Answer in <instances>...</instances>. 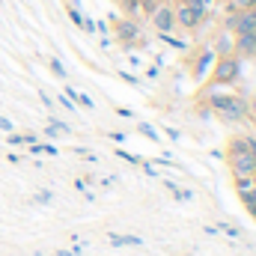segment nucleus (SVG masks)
Instances as JSON below:
<instances>
[{
	"label": "nucleus",
	"mask_w": 256,
	"mask_h": 256,
	"mask_svg": "<svg viewBox=\"0 0 256 256\" xmlns=\"http://www.w3.org/2000/svg\"><path fill=\"white\" fill-rule=\"evenodd\" d=\"M51 200H54V194L51 191H36L33 194V202H39V206H48Z\"/></svg>",
	"instance_id": "16"
},
{
	"label": "nucleus",
	"mask_w": 256,
	"mask_h": 256,
	"mask_svg": "<svg viewBox=\"0 0 256 256\" xmlns=\"http://www.w3.org/2000/svg\"><path fill=\"white\" fill-rule=\"evenodd\" d=\"M254 60H256V57H254Z\"/></svg>",
	"instance_id": "37"
},
{
	"label": "nucleus",
	"mask_w": 256,
	"mask_h": 256,
	"mask_svg": "<svg viewBox=\"0 0 256 256\" xmlns=\"http://www.w3.org/2000/svg\"><path fill=\"white\" fill-rule=\"evenodd\" d=\"M108 242H110L114 248H140V244H143L140 236H120V232H110Z\"/></svg>",
	"instance_id": "9"
},
{
	"label": "nucleus",
	"mask_w": 256,
	"mask_h": 256,
	"mask_svg": "<svg viewBox=\"0 0 256 256\" xmlns=\"http://www.w3.org/2000/svg\"><path fill=\"white\" fill-rule=\"evenodd\" d=\"M0 131H6V134H9V131H15V122H12V120H6V116H0Z\"/></svg>",
	"instance_id": "23"
},
{
	"label": "nucleus",
	"mask_w": 256,
	"mask_h": 256,
	"mask_svg": "<svg viewBox=\"0 0 256 256\" xmlns=\"http://www.w3.org/2000/svg\"><path fill=\"white\" fill-rule=\"evenodd\" d=\"M140 167H143V173H146V176H158L155 164H149V161H140Z\"/></svg>",
	"instance_id": "25"
},
{
	"label": "nucleus",
	"mask_w": 256,
	"mask_h": 256,
	"mask_svg": "<svg viewBox=\"0 0 256 256\" xmlns=\"http://www.w3.org/2000/svg\"><path fill=\"white\" fill-rule=\"evenodd\" d=\"M84 30H86V33H96V21H90V18H84Z\"/></svg>",
	"instance_id": "32"
},
{
	"label": "nucleus",
	"mask_w": 256,
	"mask_h": 256,
	"mask_svg": "<svg viewBox=\"0 0 256 256\" xmlns=\"http://www.w3.org/2000/svg\"><path fill=\"white\" fill-rule=\"evenodd\" d=\"M224 30H230V33H248V30H256V6L226 15V18H224Z\"/></svg>",
	"instance_id": "6"
},
{
	"label": "nucleus",
	"mask_w": 256,
	"mask_h": 256,
	"mask_svg": "<svg viewBox=\"0 0 256 256\" xmlns=\"http://www.w3.org/2000/svg\"><path fill=\"white\" fill-rule=\"evenodd\" d=\"M24 137V143L30 146V143H39V134H33V131H27V134H21Z\"/></svg>",
	"instance_id": "30"
},
{
	"label": "nucleus",
	"mask_w": 256,
	"mask_h": 256,
	"mask_svg": "<svg viewBox=\"0 0 256 256\" xmlns=\"http://www.w3.org/2000/svg\"><path fill=\"white\" fill-rule=\"evenodd\" d=\"M116 114H120V116H126V120H131V116H134V110H128V108H120Z\"/></svg>",
	"instance_id": "33"
},
{
	"label": "nucleus",
	"mask_w": 256,
	"mask_h": 256,
	"mask_svg": "<svg viewBox=\"0 0 256 256\" xmlns=\"http://www.w3.org/2000/svg\"><path fill=\"white\" fill-rule=\"evenodd\" d=\"M232 42H236V33H230V30H218V36L212 39V51L218 54V57H230L232 54Z\"/></svg>",
	"instance_id": "8"
},
{
	"label": "nucleus",
	"mask_w": 256,
	"mask_h": 256,
	"mask_svg": "<svg viewBox=\"0 0 256 256\" xmlns=\"http://www.w3.org/2000/svg\"><path fill=\"white\" fill-rule=\"evenodd\" d=\"M51 72H54V74H57V78H60V80H66V66L60 63V60H57V57H54V60H51Z\"/></svg>",
	"instance_id": "19"
},
{
	"label": "nucleus",
	"mask_w": 256,
	"mask_h": 256,
	"mask_svg": "<svg viewBox=\"0 0 256 256\" xmlns=\"http://www.w3.org/2000/svg\"><path fill=\"white\" fill-rule=\"evenodd\" d=\"M68 18H72V24H74V27H84V12H80L78 6H72V9H68Z\"/></svg>",
	"instance_id": "17"
},
{
	"label": "nucleus",
	"mask_w": 256,
	"mask_h": 256,
	"mask_svg": "<svg viewBox=\"0 0 256 256\" xmlns=\"http://www.w3.org/2000/svg\"><path fill=\"white\" fill-rule=\"evenodd\" d=\"M120 78H122V80H128L131 86H140V80H137L134 74H128V72H120Z\"/></svg>",
	"instance_id": "29"
},
{
	"label": "nucleus",
	"mask_w": 256,
	"mask_h": 256,
	"mask_svg": "<svg viewBox=\"0 0 256 256\" xmlns=\"http://www.w3.org/2000/svg\"><path fill=\"white\" fill-rule=\"evenodd\" d=\"M114 33H116V39H120L126 48H134V45L143 39L140 24H137L134 18H114Z\"/></svg>",
	"instance_id": "7"
},
{
	"label": "nucleus",
	"mask_w": 256,
	"mask_h": 256,
	"mask_svg": "<svg viewBox=\"0 0 256 256\" xmlns=\"http://www.w3.org/2000/svg\"><path fill=\"white\" fill-rule=\"evenodd\" d=\"M212 9L206 6H196V3H176V27L185 30V33H194L202 27V21H208Z\"/></svg>",
	"instance_id": "3"
},
{
	"label": "nucleus",
	"mask_w": 256,
	"mask_h": 256,
	"mask_svg": "<svg viewBox=\"0 0 256 256\" xmlns=\"http://www.w3.org/2000/svg\"><path fill=\"white\" fill-rule=\"evenodd\" d=\"M116 155H120L122 161H128V164H140V158H137V155H131V152H126V149H116Z\"/></svg>",
	"instance_id": "22"
},
{
	"label": "nucleus",
	"mask_w": 256,
	"mask_h": 256,
	"mask_svg": "<svg viewBox=\"0 0 256 256\" xmlns=\"http://www.w3.org/2000/svg\"><path fill=\"white\" fill-rule=\"evenodd\" d=\"M74 191L86 194V179H74Z\"/></svg>",
	"instance_id": "31"
},
{
	"label": "nucleus",
	"mask_w": 256,
	"mask_h": 256,
	"mask_svg": "<svg viewBox=\"0 0 256 256\" xmlns=\"http://www.w3.org/2000/svg\"><path fill=\"white\" fill-rule=\"evenodd\" d=\"M238 74H242V60L236 57V54H230V57H214V72H212V84L214 86H226V84H236L238 80Z\"/></svg>",
	"instance_id": "4"
},
{
	"label": "nucleus",
	"mask_w": 256,
	"mask_h": 256,
	"mask_svg": "<svg viewBox=\"0 0 256 256\" xmlns=\"http://www.w3.org/2000/svg\"><path fill=\"white\" fill-rule=\"evenodd\" d=\"M158 74H161V66H149V68H146V78H149V80H155Z\"/></svg>",
	"instance_id": "27"
},
{
	"label": "nucleus",
	"mask_w": 256,
	"mask_h": 256,
	"mask_svg": "<svg viewBox=\"0 0 256 256\" xmlns=\"http://www.w3.org/2000/svg\"><path fill=\"white\" fill-rule=\"evenodd\" d=\"M250 214H254V218H256V208H254V212H250Z\"/></svg>",
	"instance_id": "36"
},
{
	"label": "nucleus",
	"mask_w": 256,
	"mask_h": 256,
	"mask_svg": "<svg viewBox=\"0 0 256 256\" xmlns=\"http://www.w3.org/2000/svg\"><path fill=\"white\" fill-rule=\"evenodd\" d=\"M57 104H60V108H66V110H78V104H74L68 96H57Z\"/></svg>",
	"instance_id": "20"
},
{
	"label": "nucleus",
	"mask_w": 256,
	"mask_h": 256,
	"mask_svg": "<svg viewBox=\"0 0 256 256\" xmlns=\"http://www.w3.org/2000/svg\"><path fill=\"white\" fill-rule=\"evenodd\" d=\"M51 126H54V128H57V131H60V134H68V131H72V128H68V126H66V122H63V120H51Z\"/></svg>",
	"instance_id": "26"
},
{
	"label": "nucleus",
	"mask_w": 256,
	"mask_h": 256,
	"mask_svg": "<svg viewBox=\"0 0 256 256\" xmlns=\"http://www.w3.org/2000/svg\"><path fill=\"white\" fill-rule=\"evenodd\" d=\"M161 39H164V45H167V48H173V51H188V42H185L182 36H173V33H161Z\"/></svg>",
	"instance_id": "13"
},
{
	"label": "nucleus",
	"mask_w": 256,
	"mask_h": 256,
	"mask_svg": "<svg viewBox=\"0 0 256 256\" xmlns=\"http://www.w3.org/2000/svg\"><path fill=\"white\" fill-rule=\"evenodd\" d=\"M218 232H226L230 238H238V236H242V230L232 226V224H218Z\"/></svg>",
	"instance_id": "15"
},
{
	"label": "nucleus",
	"mask_w": 256,
	"mask_h": 256,
	"mask_svg": "<svg viewBox=\"0 0 256 256\" xmlns=\"http://www.w3.org/2000/svg\"><path fill=\"white\" fill-rule=\"evenodd\" d=\"M39 98H42V104H45V108H48V110H51V108H54V98H51V96H48V92H45V90H39Z\"/></svg>",
	"instance_id": "24"
},
{
	"label": "nucleus",
	"mask_w": 256,
	"mask_h": 256,
	"mask_svg": "<svg viewBox=\"0 0 256 256\" xmlns=\"http://www.w3.org/2000/svg\"><path fill=\"white\" fill-rule=\"evenodd\" d=\"M256 6V0H224V12L232 15V12H242V9H250Z\"/></svg>",
	"instance_id": "12"
},
{
	"label": "nucleus",
	"mask_w": 256,
	"mask_h": 256,
	"mask_svg": "<svg viewBox=\"0 0 256 256\" xmlns=\"http://www.w3.org/2000/svg\"><path fill=\"white\" fill-rule=\"evenodd\" d=\"M6 143H9V146H21V143H24V137H21L18 131H9V134H6Z\"/></svg>",
	"instance_id": "21"
},
{
	"label": "nucleus",
	"mask_w": 256,
	"mask_h": 256,
	"mask_svg": "<svg viewBox=\"0 0 256 256\" xmlns=\"http://www.w3.org/2000/svg\"><path fill=\"white\" fill-rule=\"evenodd\" d=\"M206 104L224 120V122H244L248 120V98L230 96V92H208Z\"/></svg>",
	"instance_id": "2"
},
{
	"label": "nucleus",
	"mask_w": 256,
	"mask_h": 256,
	"mask_svg": "<svg viewBox=\"0 0 256 256\" xmlns=\"http://www.w3.org/2000/svg\"><path fill=\"white\" fill-rule=\"evenodd\" d=\"M226 161L232 176H256V137L238 134L226 146Z\"/></svg>",
	"instance_id": "1"
},
{
	"label": "nucleus",
	"mask_w": 256,
	"mask_h": 256,
	"mask_svg": "<svg viewBox=\"0 0 256 256\" xmlns=\"http://www.w3.org/2000/svg\"><path fill=\"white\" fill-rule=\"evenodd\" d=\"M164 185H167V191H170L173 196H176V202H188V200H194V194H191V191L179 188V185H176V182H170V179H167Z\"/></svg>",
	"instance_id": "14"
},
{
	"label": "nucleus",
	"mask_w": 256,
	"mask_h": 256,
	"mask_svg": "<svg viewBox=\"0 0 256 256\" xmlns=\"http://www.w3.org/2000/svg\"><path fill=\"white\" fill-rule=\"evenodd\" d=\"M149 24H152V30L161 36V33H173L176 30V3L173 0H161L158 3V9L146 18Z\"/></svg>",
	"instance_id": "5"
},
{
	"label": "nucleus",
	"mask_w": 256,
	"mask_h": 256,
	"mask_svg": "<svg viewBox=\"0 0 256 256\" xmlns=\"http://www.w3.org/2000/svg\"><path fill=\"white\" fill-rule=\"evenodd\" d=\"M137 128H140V134H143V137H149V140H158V131L149 126V122H140Z\"/></svg>",
	"instance_id": "18"
},
{
	"label": "nucleus",
	"mask_w": 256,
	"mask_h": 256,
	"mask_svg": "<svg viewBox=\"0 0 256 256\" xmlns=\"http://www.w3.org/2000/svg\"><path fill=\"white\" fill-rule=\"evenodd\" d=\"M214 57H218V54H214L212 48H202V60H196V66H194V74H196L200 80L206 78V72H208V66H214Z\"/></svg>",
	"instance_id": "10"
},
{
	"label": "nucleus",
	"mask_w": 256,
	"mask_h": 256,
	"mask_svg": "<svg viewBox=\"0 0 256 256\" xmlns=\"http://www.w3.org/2000/svg\"><path fill=\"white\" fill-rule=\"evenodd\" d=\"M54 256H74V254H72V250H57Z\"/></svg>",
	"instance_id": "35"
},
{
	"label": "nucleus",
	"mask_w": 256,
	"mask_h": 256,
	"mask_svg": "<svg viewBox=\"0 0 256 256\" xmlns=\"http://www.w3.org/2000/svg\"><path fill=\"white\" fill-rule=\"evenodd\" d=\"M66 96H68V98H72L74 104H80L84 110H92V108H96V102H92V98H90L86 92H80V90H74V86H66Z\"/></svg>",
	"instance_id": "11"
},
{
	"label": "nucleus",
	"mask_w": 256,
	"mask_h": 256,
	"mask_svg": "<svg viewBox=\"0 0 256 256\" xmlns=\"http://www.w3.org/2000/svg\"><path fill=\"white\" fill-rule=\"evenodd\" d=\"M248 120H256V96L248 102Z\"/></svg>",
	"instance_id": "28"
},
{
	"label": "nucleus",
	"mask_w": 256,
	"mask_h": 256,
	"mask_svg": "<svg viewBox=\"0 0 256 256\" xmlns=\"http://www.w3.org/2000/svg\"><path fill=\"white\" fill-rule=\"evenodd\" d=\"M200 3H202L206 9H214V3H218V0H200Z\"/></svg>",
	"instance_id": "34"
}]
</instances>
